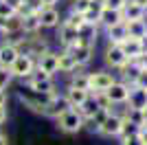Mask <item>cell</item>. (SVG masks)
I'll return each mask as SVG.
<instances>
[{
  "label": "cell",
  "mask_w": 147,
  "mask_h": 145,
  "mask_svg": "<svg viewBox=\"0 0 147 145\" xmlns=\"http://www.w3.org/2000/svg\"><path fill=\"white\" fill-rule=\"evenodd\" d=\"M13 84V75L7 68H0V90H9V86Z\"/></svg>",
  "instance_id": "30"
},
{
  "label": "cell",
  "mask_w": 147,
  "mask_h": 145,
  "mask_svg": "<svg viewBox=\"0 0 147 145\" xmlns=\"http://www.w3.org/2000/svg\"><path fill=\"white\" fill-rule=\"evenodd\" d=\"M134 2H136V5H141V7H145V9H147V0H134Z\"/></svg>",
  "instance_id": "43"
},
{
  "label": "cell",
  "mask_w": 147,
  "mask_h": 145,
  "mask_svg": "<svg viewBox=\"0 0 147 145\" xmlns=\"http://www.w3.org/2000/svg\"><path fill=\"white\" fill-rule=\"evenodd\" d=\"M18 57H20V51L13 46L11 42H7V40H5V42L0 44V68H7V70H9Z\"/></svg>",
  "instance_id": "14"
},
{
  "label": "cell",
  "mask_w": 147,
  "mask_h": 145,
  "mask_svg": "<svg viewBox=\"0 0 147 145\" xmlns=\"http://www.w3.org/2000/svg\"><path fill=\"white\" fill-rule=\"evenodd\" d=\"M37 18H40V24L42 29H57L61 22V16H59V9L57 7H42L37 11Z\"/></svg>",
  "instance_id": "11"
},
{
  "label": "cell",
  "mask_w": 147,
  "mask_h": 145,
  "mask_svg": "<svg viewBox=\"0 0 147 145\" xmlns=\"http://www.w3.org/2000/svg\"><path fill=\"white\" fill-rule=\"evenodd\" d=\"M138 130H141L138 125H134V123H132V121H127V119H123L121 132H119L117 139H119V141H125V139H129V136H136V134H138Z\"/></svg>",
  "instance_id": "28"
},
{
  "label": "cell",
  "mask_w": 147,
  "mask_h": 145,
  "mask_svg": "<svg viewBox=\"0 0 147 145\" xmlns=\"http://www.w3.org/2000/svg\"><path fill=\"white\" fill-rule=\"evenodd\" d=\"M57 55H59V72H66V75H70V72L77 70V62H75L73 53L68 51V48H61V51H57Z\"/></svg>",
  "instance_id": "21"
},
{
  "label": "cell",
  "mask_w": 147,
  "mask_h": 145,
  "mask_svg": "<svg viewBox=\"0 0 147 145\" xmlns=\"http://www.w3.org/2000/svg\"><path fill=\"white\" fill-rule=\"evenodd\" d=\"M119 46H121L123 53L127 55V60H134V57H138V55L143 53V46H141V40H138V37H127V40H123Z\"/></svg>",
  "instance_id": "22"
},
{
  "label": "cell",
  "mask_w": 147,
  "mask_h": 145,
  "mask_svg": "<svg viewBox=\"0 0 147 145\" xmlns=\"http://www.w3.org/2000/svg\"><path fill=\"white\" fill-rule=\"evenodd\" d=\"M9 103V90H0V106Z\"/></svg>",
  "instance_id": "39"
},
{
  "label": "cell",
  "mask_w": 147,
  "mask_h": 145,
  "mask_svg": "<svg viewBox=\"0 0 147 145\" xmlns=\"http://www.w3.org/2000/svg\"><path fill=\"white\" fill-rule=\"evenodd\" d=\"M125 24H127L129 37H138V40H141L143 35H147V18L145 20H129V22H125Z\"/></svg>",
  "instance_id": "25"
},
{
  "label": "cell",
  "mask_w": 147,
  "mask_h": 145,
  "mask_svg": "<svg viewBox=\"0 0 147 145\" xmlns=\"http://www.w3.org/2000/svg\"><path fill=\"white\" fill-rule=\"evenodd\" d=\"M94 99H97V103H99V108H101V110H108V112H114V110H117V106L110 101V97L105 95V92H97Z\"/></svg>",
  "instance_id": "29"
},
{
  "label": "cell",
  "mask_w": 147,
  "mask_h": 145,
  "mask_svg": "<svg viewBox=\"0 0 147 145\" xmlns=\"http://www.w3.org/2000/svg\"><path fill=\"white\" fill-rule=\"evenodd\" d=\"M99 110H101V108H99V103H97V99H94V95H90L86 101L79 106V112L84 115V119H86V121H88V119H92V117L97 115Z\"/></svg>",
  "instance_id": "26"
},
{
  "label": "cell",
  "mask_w": 147,
  "mask_h": 145,
  "mask_svg": "<svg viewBox=\"0 0 147 145\" xmlns=\"http://www.w3.org/2000/svg\"><path fill=\"white\" fill-rule=\"evenodd\" d=\"M123 20L129 22V20H145L147 18V9L141 5H136L134 0H127V5L123 7Z\"/></svg>",
  "instance_id": "16"
},
{
  "label": "cell",
  "mask_w": 147,
  "mask_h": 145,
  "mask_svg": "<svg viewBox=\"0 0 147 145\" xmlns=\"http://www.w3.org/2000/svg\"><path fill=\"white\" fill-rule=\"evenodd\" d=\"M55 123L64 134H77L86 127V119L79 112V108H68L66 112H61L55 119Z\"/></svg>",
  "instance_id": "3"
},
{
  "label": "cell",
  "mask_w": 147,
  "mask_h": 145,
  "mask_svg": "<svg viewBox=\"0 0 147 145\" xmlns=\"http://www.w3.org/2000/svg\"><path fill=\"white\" fill-rule=\"evenodd\" d=\"M123 110L119 112V110H114V112H110V115L105 117V121L101 123V127H99V136H103V139H117L119 132H121V125H123Z\"/></svg>",
  "instance_id": "6"
},
{
  "label": "cell",
  "mask_w": 147,
  "mask_h": 145,
  "mask_svg": "<svg viewBox=\"0 0 147 145\" xmlns=\"http://www.w3.org/2000/svg\"><path fill=\"white\" fill-rule=\"evenodd\" d=\"M103 35H105V44H121L123 40H127V37H129L127 24L119 22V24H114V26H110V29H105Z\"/></svg>",
  "instance_id": "15"
},
{
  "label": "cell",
  "mask_w": 147,
  "mask_h": 145,
  "mask_svg": "<svg viewBox=\"0 0 147 145\" xmlns=\"http://www.w3.org/2000/svg\"><path fill=\"white\" fill-rule=\"evenodd\" d=\"M105 9L103 0H92L90 7H88V11L84 13V18H86V22L90 24H99V18H101V11Z\"/></svg>",
  "instance_id": "24"
},
{
  "label": "cell",
  "mask_w": 147,
  "mask_h": 145,
  "mask_svg": "<svg viewBox=\"0 0 147 145\" xmlns=\"http://www.w3.org/2000/svg\"><path fill=\"white\" fill-rule=\"evenodd\" d=\"M143 115H145V121H147V108H145V110H143Z\"/></svg>",
  "instance_id": "44"
},
{
  "label": "cell",
  "mask_w": 147,
  "mask_h": 145,
  "mask_svg": "<svg viewBox=\"0 0 147 145\" xmlns=\"http://www.w3.org/2000/svg\"><path fill=\"white\" fill-rule=\"evenodd\" d=\"M42 31V24H40V18H37V11L35 13H29V16H22V33L26 35H35Z\"/></svg>",
  "instance_id": "23"
},
{
  "label": "cell",
  "mask_w": 147,
  "mask_h": 145,
  "mask_svg": "<svg viewBox=\"0 0 147 145\" xmlns=\"http://www.w3.org/2000/svg\"><path fill=\"white\" fill-rule=\"evenodd\" d=\"M141 46H143V53H147V35L141 37Z\"/></svg>",
  "instance_id": "42"
},
{
  "label": "cell",
  "mask_w": 147,
  "mask_h": 145,
  "mask_svg": "<svg viewBox=\"0 0 147 145\" xmlns=\"http://www.w3.org/2000/svg\"><path fill=\"white\" fill-rule=\"evenodd\" d=\"M125 106H127V108H136V110H145L147 108V90H143L138 86H132L129 99H127Z\"/></svg>",
  "instance_id": "17"
},
{
  "label": "cell",
  "mask_w": 147,
  "mask_h": 145,
  "mask_svg": "<svg viewBox=\"0 0 147 145\" xmlns=\"http://www.w3.org/2000/svg\"><path fill=\"white\" fill-rule=\"evenodd\" d=\"M64 97L68 99V103H70L73 108H79L81 103H84L88 97H90V92H88V90H79V88H75V86H66Z\"/></svg>",
  "instance_id": "18"
},
{
  "label": "cell",
  "mask_w": 147,
  "mask_h": 145,
  "mask_svg": "<svg viewBox=\"0 0 147 145\" xmlns=\"http://www.w3.org/2000/svg\"><path fill=\"white\" fill-rule=\"evenodd\" d=\"M13 13H16V11H13L11 7L7 5L5 0H0V18H11Z\"/></svg>",
  "instance_id": "33"
},
{
  "label": "cell",
  "mask_w": 147,
  "mask_h": 145,
  "mask_svg": "<svg viewBox=\"0 0 147 145\" xmlns=\"http://www.w3.org/2000/svg\"><path fill=\"white\" fill-rule=\"evenodd\" d=\"M134 86H138V88L147 90V70H141V72H138V79H136Z\"/></svg>",
  "instance_id": "34"
},
{
  "label": "cell",
  "mask_w": 147,
  "mask_h": 145,
  "mask_svg": "<svg viewBox=\"0 0 147 145\" xmlns=\"http://www.w3.org/2000/svg\"><path fill=\"white\" fill-rule=\"evenodd\" d=\"M99 24H90V22H86L84 26L79 29V37L81 40H88V42H97V35H99Z\"/></svg>",
  "instance_id": "27"
},
{
  "label": "cell",
  "mask_w": 147,
  "mask_h": 145,
  "mask_svg": "<svg viewBox=\"0 0 147 145\" xmlns=\"http://www.w3.org/2000/svg\"><path fill=\"white\" fill-rule=\"evenodd\" d=\"M5 2H7L9 7H11V9H13L16 13H20V9L24 7V0H5Z\"/></svg>",
  "instance_id": "36"
},
{
  "label": "cell",
  "mask_w": 147,
  "mask_h": 145,
  "mask_svg": "<svg viewBox=\"0 0 147 145\" xmlns=\"http://www.w3.org/2000/svg\"><path fill=\"white\" fill-rule=\"evenodd\" d=\"M129 90H132L129 84H125L123 79H117V81L105 90V95L110 97V101L114 103V106H125L127 99H129Z\"/></svg>",
  "instance_id": "9"
},
{
  "label": "cell",
  "mask_w": 147,
  "mask_h": 145,
  "mask_svg": "<svg viewBox=\"0 0 147 145\" xmlns=\"http://www.w3.org/2000/svg\"><path fill=\"white\" fill-rule=\"evenodd\" d=\"M7 119H9V112H7V106H0V125H5Z\"/></svg>",
  "instance_id": "38"
},
{
  "label": "cell",
  "mask_w": 147,
  "mask_h": 145,
  "mask_svg": "<svg viewBox=\"0 0 147 145\" xmlns=\"http://www.w3.org/2000/svg\"><path fill=\"white\" fill-rule=\"evenodd\" d=\"M114 81H117V75L110 72V70H94V72H90V95L105 92Z\"/></svg>",
  "instance_id": "8"
},
{
  "label": "cell",
  "mask_w": 147,
  "mask_h": 145,
  "mask_svg": "<svg viewBox=\"0 0 147 145\" xmlns=\"http://www.w3.org/2000/svg\"><path fill=\"white\" fill-rule=\"evenodd\" d=\"M70 53H73L75 62H77V66L79 68H86L92 60H94V51H97V42H88V40H77L73 46L68 48Z\"/></svg>",
  "instance_id": "4"
},
{
  "label": "cell",
  "mask_w": 147,
  "mask_h": 145,
  "mask_svg": "<svg viewBox=\"0 0 147 145\" xmlns=\"http://www.w3.org/2000/svg\"><path fill=\"white\" fill-rule=\"evenodd\" d=\"M90 2H92V0H73V2H70V11H75V13H81V16H84V13L88 11Z\"/></svg>",
  "instance_id": "31"
},
{
  "label": "cell",
  "mask_w": 147,
  "mask_h": 145,
  "mask_svg": "<svg viewBox=\"0 0 147 145\" xmlns=\"http://www.w3.org/2000/svg\"><path fill=\"white\" fill-rule=\"evenodd\" d=\"M68 108H73V106L68 103V99L64 97V92H59L57 97H53V99L49 101V106L44 108L42 117H46V119H57V117H59L61 112H66Z\"/></svg>",
  "instance_id": "10"
},
{
  "label": "cell",
  "mask_w": 147,
  "mask_h": 145,
  "mask_svg": "<svg viewBox=\"0 0 147 145\" xmlns=\"http://www.w3.org/2000/svg\"><path fill=\"white\" fill-rule=\"evenodd\" d=\"M77 40H79V31L66 22H59V26H57V42H59V46L70 48Z\"/></svg>",
  "instance_id": "12"
},
{
  "label": "cell",
  "mask_w": 147,
  "mask_h": 145,
  "mask_svg": "<svg viewBox=\"0 0 147 145\" xmlns=\"http://www.w3.org/2000/svg\"><path fill=\"white\" fill-rule=\"evenodd\" d=\"M68 86H75V88H79V90H88L90 92V72H86L84 68H77L75 72H70Z\"/></svg>",
  "instance_id": "19"
},
{
  "label": "cell",
  "mask_w": 147,
  "mask_h": 145,
  "mask_svg": "<svg viewBox=\"0 0 147 145\" xmlns=\"http://www.w3.org/2000/svg\"><path fill=\"white\" fill-rule=\"evenodd\" d=\"M134 64L141 68V70H147V53H141L138 57H134Z\"/></svg>",
  "instance_id": "35"
},
{
  "label": "cell",
  "mask_w": 147,
  "mask_h": 145,
  "mask_svg": "<svg viewBox=\"0 0 147 145\" xmlns=\"http://www.w3.org/2000/svg\"><path fill=\"white\" fill-rule=\"evenodd\" d=\"M37 68L55 77L57 72H59V55H57V51H53V48H51V51H46V53L37 60Z\"/></svg>",
  "instance_id": "13"
},
{
  "label": "cell",
  "mask_w": 147,
  "mask_h": 145,
  "mask_svg": "<svg viewBox=\"0 0 147 145\" xmlns=\"http://www.w3.org/2000/svg\"><path fill=\"white\" fill-rule=\"evenodd\" d=\"M59 0H42V7H57Z\"/></svg>",
  "instance_id": "40"
},
{
  "label": "cell",
  "mask_w": 147,
  "mask_h": 145,
  "mask_svg": "<svg viewBox=\"0 0 147 145\" xmlns=\"http://www.w3.org/2000/svg\"><path fill=\"white\" fill-rule=\"evenodd\" d=\"M37 68V62L31 57V55L26 53H20V57L16 62H13V66L9 68L13 75V79H22V81H26V79L33 75V70Z\"/></svg>",
  "instance_id": "5"
},
{
  "label": "cell",
  "mask_w": 147,
  "mask_h": 145,
  "mask_svg": "<svg viewBox=\"0 0 147 145\" xmlns=\"http://www.w3.org/2000/svg\"><path fill=\"white\" fill-rule=\"evenodd\" d=\"M105 9H114V11H123V7L127 5V0H103Z\"/></svg>",
  "instance_id": "32"
},
{
  "label": "cell",
  "mask_w": 147,
  "mask_h": 145,
  "mask_svg": "<svg viewBox=\"0 0 147 145\" xmlns=\"http://www.w3.org/2000/svg\"><path fill=\"white\" fill-rule=\"evenodd\" d=\"M103 62H105V66L112 68V70H121V68L127 64V55L121 51L119 44H105V48H103Z\"/></svg>",
  "instance_id": "7"
},
{
  "label": "cell",
  "mask_w": 147,
  "mask_h": 145,
  "mask_svg": "<svg viewBox=\"0 0 147 145\" xmlns=\"http://www.w3.org/2000/svg\"><path fill=\"white\" fill-rule=\"evenodd\" d=\"M119 22H125L121 11H114V9H103V11H101L99 26H101L103 31H105V29H110V26H114V24H119Z\"/></svg>",
  "instance_id": "20"
},
{
  "label": "cell",
  "mask_w": 147,
  "mask_h": 145,
  "mask_svg": "<svg viewBox=\"0 0 147 145\" xmlns=\"http://www.w3.org/2000/svg\"><path fill=\"white\" fill-rule=\"evenodd\" d=\"M24 86L31 88V90L46 92V95H53V97L59 95V88H57V84H55V77L49 75V72H44V70H40V68L33 70V75L24 81Z\"/></svg>",
  "instance_id": "2"
},
{
  "label": "cell",
  "mask_w": 147,
  "mask_h": 145,
  "mask_svg": "<svg viewBox=\"0 0 147 145\" xmlns=\"http://www.w3.org/2000/svg\"><path fill=\"white\" fill-rule=\"evenodd\" d=\"M0 145H9V136L0 132Z\"/></svg>",
  "instance_id": "41"
},
{
  "label": "cell",
  "mask_w": 147,
  "mask_h": 145,
  "mask_svg": "<svg viewBox=\"0 0 147 145\" xmlns=\"http://www.w3.org/2000/svg\"><path fill=\"white\" fill-rule=\"evenodd\" d=\"M53 99V95H46V92H37V90H31L26 86H22L18 90V101L24 106L26 110L35 112V115H42L44 108L49 106V101Z\"/></svg>",
  "instance_id": "1"
},
{
  "label": "cell",
  "mask_w": 147,
  "mask_h": 145,
  "mask_svg": "<svg viewBox=\"0 0 147 145\" xmlns=\"http://www.w3.org/2000/svg\"><path fill=\"white\" fill-rule=\"evenodd\" d=\"M119 145H143V141L138 139V134H136V136H129V139H125V141H119Z\"/></svg>",
  "instance_id": "37"
}]
</instances>
